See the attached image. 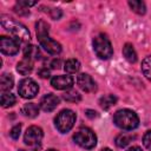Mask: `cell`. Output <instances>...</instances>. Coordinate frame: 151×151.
<instances>
[{
  "instance_id": "6da1fadb",
  "label": "cell",
  "mask_w": 151,
  "mask_h": 151,
  "mask_svg": "<svg viewBox=\"0 0 151 151\" xmlns=\"http://www.w3.org/2000/svg\"><path fill=\"white\" fill-rule=\"evenodd\" d=\"M35 31H37L38 41H39L40 46L46 52H48L50 54H54V55H57L61 52V45L50 37V34H48L50 25L46 21L39 20L35 24Z\"/></svg>"
},
{
  "instance_id": "7a4b0ae2",
  "label": "cell",
  "mask_w": 151,
  "mask_h": 151,
  "mask_svg": "<svg viewBox=\"0 0 151 151\" xmlns=\"http://www.w3.org/2000/svg\"><path fill=\"white\" fill-rule=\"evenodd\" d=\"M0 22H1V26L7 32H9V34H12L13 38L15 40H18L19 42L29 41V38H31L29 31L21 22L17 21L15 19H13L9 15H6V14H2L0 17Z\"/></svg>"
},
{
  "instance_id": "3957f363",
  "label": "cell",
  "mask_w": 151,
  "mask_h": 151,
  "mask_svg": "<svg viewBox=\"0 0 151 151\" xmlns=\"http://www.w3.org/2000/svg\"><path fill=\"white\" fill-rule=\"evenodd\" d=\"M113 123L122 130L132 131L136 127H138L139 118L134 111L129 109H122L113 114Z\"/></svg>"
},
{
  "instance_id": "277c9868",
  "label": "cell",
  "mask_w": 151,
  "mask_h": 151,
  "mask_svg": "<svg viewBox=\"0 0 151 151\" xmlns=\"http://www.w3.org/2000/svg\"><path fill=\"white\" fill-rule=\"evenodd\" d=\"M92 45H93V51L97 54L98 58L100 59H110L113 54V48L111 45L110 39L107 38L106 34L104 33H99L97 34L93 40H92Z\"/></svg>"
},
{
  "instance_id": "5b68a950",
  "label": "cell",
  "mask_w": 151,
  "mask_h": 151,
  "mask_svg": "<svg viewBox=\"0 0 151 151\" xmlns=\"http://www.w3.org/2000/svg\"><path fill=\"white\" fill-rule=\"evenodd\" d=\"M76 118H77L76 113L72 110L65 109V110H61L54 118V125L59 132L66 133L73 127L76 123Z\"/></svg>"
},
{
  "instance_id": "8992f818",
  "label": "cell",
  "mask_w": 151,
  "mask_h": 151,
  "mask_svg": "<svg viewBox=\"0 0 151 151\" xmlns=\"http://www.w3.org/2000/svg\"><path fill=\"white\" fill-rule=\"evenodd\" d=\"M73 140L76 144H78L83 149H93L97 144V137L94 132L88 127H80L74 134Z\"/></svg>"
},
{
  "instance_id": "52a82bcc",
  "label": "cell",
  "mask_w": 151,
  "mask_h": 151,
  "mask_svg": "<svg viewBox=\"0 0 151 151\" xmlns=\"http://www.w3.org/2000/svg\"><path fill=\"white\" fill-rule=\"evenodd\" d=\"M42 137H44L42 129L39 127V126H35V125H32V126H29L26 130L25 136H24V142L29 147L37 149V147L40 146L41 140H42Z\"/></svg>"
},
{
  "instance_id": "ba28073f",
  "label": "cell",
  "mask_w": 151,
  "mask_h": 151,
  "mask_svg": "<svg viewBox=\"0 0 151 151\" xmlns=\"http://www.w3.org/2000/svg\"><path fill=\"white\" fill-rule=\"evenodd\" d=\"M38 91H39V86L35 83V80L32 79V78H24L19 83L18 92L25 99H32V98H34L37 96Z\"/></svg>"
},
{
  "instance_id": "9c48e42d",
  "label": "cell",
  "mask_w": 151,
  "mask_h": 151,
  "mask_svg": "<svg viewBox=\"0 0 151 151\" xmlns=\"http://www.w3.org/2000/svg\"><path fill=\"white\" fill-rule=\"evenodd\" d=\"M19 45L20 42L15 40L14 38H9L6 35H2L0 38V50L6 55H14L19 52Z\"/></svg>"
},
{
  "instance_id": "30bf717a",
  "label": "cell",
  "mask_w": 151,
  "mask_h": 151,
  "mask_svg": "<svg viewBox=\"0 0 151 151\" xmlns=\"http://www.w3.org/2000/svg\"><path fill=\"white\" fill-rule=\"evenodd\" d=\"M73 83H74L73 78L66 74L54 76L51 79V85L57 90H70L73 86Z\"/></svg>"
},
{
  "instance_id": "8fae6325",
  "label": "cell",
  "mask_w": 151,
  "mask_h": 151,
  "mask_svg": "<svg viewBox=\"0 0 151 151\" xmlns=\"http://www.w3.org/2000/svg\"><path fill=\"white\" fill-rule=\"evenodd\" d=\"M77 84H78V86L84 92H87V93L94 92L97 90V85H96L94 80L87 73H80V74H78V77H77Z\"/></svg>"
},
{
  "instance_id": "7c38bea8",
  "label": "cell",
  "mask_w": 151,
  "mask_h": 151,
  "mask_svg": "<svg viewBox=\"0 0 151 151\" xmlns=\"http://www.w3.org/2000/svg\"><path fill=\"white\" fill-rule=\"evenodd\" d=\"M59 105V98L53 94V93H48V94H45L41 99H40V103H39V106L42 111L45 112H51L53 111L57 106Z\"/></svg>"
},
{
  "instance_id": "4fadbf2b",
  "label": "cell",
  "mask_w": 151,
  "mask_h": 151,
  "mask_svg": "<svg viewBox=\"0 0 151 151\" xmlns=\"http://www.w3.org/2000/svg\"><path fill=\"white\" fill-rule=\"evenodd\" d=\"M33 64H34L33 60H31V59H28V58H22V59L18 63V65H17V71H18L21 76H27V74H29V73L32 72V70H33Z\"/></svg>"
},
{
  "instance_id": "5bb4252c",
  "label": "cell",
  "mask_w": 151,
  "mask_h": 151,
  "mask_svg": "<svg viewBox=\"0 0 151 151\" xmlns=\"http://www.w3.org/2000/svg\"><path fill=\"white\" fill-rule=\"evenodd\" d=\"M39 107L34 103H27L21 107V113L28 118H35L39 114Z\"/></svg>"
},
{
  "instance_id": "9a60e30c",
  "label": "cell",
  "mask_w": 151,
  "mask_h": 151,
  "mask_svg": "<svg viewBox=\"0 0 151 151\" xmlns=\"http://www.w3.org/2000/svg\"><path fill=\"white\" fill-rule=\"evenodd\" d=\"M24 58H28V59L35 61V60H39L41 58V54H40V51L37 46L27 45L24 50Z\"/></svg>"
},
{
  "instance_id": "2e32d148",
  "label": "cell",
  "mask_w": 151,
  "mask_h": 151,
  "mask_svg": "<svg viewBox=\"0 0 151 151\" xmlns=\"http://www.w3.org/2000/svg\"><path fill=\"white\" fill-rule=\"evenodd\" d=\"M14 85V79L11 73H2L0 77V88L2 92L9 91Z\"/></svg>"
},
{
  "instance_id": "e0dca14e",
  "label": "cell",
  "mask_w": 151,
  "mask_h": 151,
  "mask_svg": "<svg viewBox=\"0 0 151 151\" xmlns=\"http://www.w3.org/2000/svg\"><path fill=\"white\" fill-rule=\"evenodd\" d=\"M123 55L131 64H133V63L137 61V53H136L132 44H129L127 42V44L124 45V47H123Z\"/></svg>"
},
{
  "instance_id": "ac0fdd59",
  "label": "cell",
  "mask_w": 151,
  "mask_h": 151,
  "mask_svg": "<svg viewBox=\"0 0 151 151\" xmlns=\"http://www.w3.org/2000/svg\"><path fill=\"white\" fill-rule=\"evenodd\" d=\"M116 103H117V97L113 94H106L99 99V105L104 110H109L110 107L116 105Z\"/></svg>"
},
{
  "instance_id": "d6986e66",
  "label": "cell",
  "mask_w": 151,
  "mask_h": 151,
  "mask_svg": "<svg viewBox=\"0 0 151 151\" xmlns=\"http://www.w3.org/2000/svg\"><path fill=\"white\" fill-rule=\"evenodd\" d=\"M127 4H129V6H130V8H131L134 13H137V14H139V15L145 14V12H146V6H145V4H144L143 1H140V0H130Z\"/></svg>"
},
{
  "instance_id": "ffe728a7",
  "label": "cell",
  "mask_w": 151,
  "mask_h": 151,
  "mask_svg": "<svg viewBox=\"0 0 151 151\" xmlns=\"http://www.w3.org/2000/svg\"><path fill=\"white\" fill-rule=\"evenodd\" d=\"M64 70L67 72V73H77L79 70H80V63H79V60H77V59H68V60H66L65 61V64H64Z\"/></svg>"
},
{
  "instance_id": "44dd1931",
  "label": "cell",
  "mask_w": 151,
  "mask_h": 151,
  "mask_svg": "<svg viewBox=\"0 0 151 151\" xmlns=\"http://www.w3.org/2000/svg\"><path fill=\"white\" fill-rule=\"evenodd\" d=\"M0 101H1V106L2 107H9V106H13L15 104L17 98L11 92H2L1 93Z\"/></svg>"
},
{
  "instance_id": "7402d4cb",
  "label": "cell",
  "mask_w": 151,
  "mask_h": 151,
  "mask_svg": "<svg viewBox=\"0 0 151 151\" xmlns=\"http://www.w3.org/2000/svg\"><path fill=\"white\" fill-rule=\"evenodd\" d=\"M132 139H134V136L127 134V133H120L119 136L116 137V145L118 147H125L126 145L130 144Z\"/></svg>"
},
{
  "instance_id": "603a6c76",
  "label": "cell",
  "mask_w": 151,
  "mask_h": 151,
  "mask_svg": "<svg viewBox=\"0 0 151 151\" xmlns=\"http://www.w3.org/2000/svg\"><path fill=\"white\" fill-rule=\"evenodd\" d=\"M142 72L143 74L151 81V55L146 57L142 61Z\"/></svg>"
},
{
  "instance_id": "cb8c5ba5",
  "label": "cell",
  "mask_w": 151,
  "mask_h": 151,
  "mask_svg": "<svg viewBox=\"0 0 151 151\" xmlns=\"http://www.w3.org/2000/svg\"><path fill=\"white\" fill-rule=\"evenodd\" d=\"M63 98L66 100V101H71V103H78L81 100V96L74 91V90H71V91H67L63 94Z\"/></svg>"
},
{
  "instance_id": "d4e9b609",
  "label": "cell",
  "mask_w": 151,
  "mask_h": 151,
  "mask_svg": "<svg viewBox=\"0 0 151 151\" xmlns=\"http://www.w3.org/2000/svg\"><path fill=\"white\" fill-rule=\"evenodd\" d=\"M20 131H21V124L14 125V126L11 129V131H9L11 138H13L14 140H17V139L19 138V136H20Z\"/></svg>"
},
{
  "instance_id": "484cf974",
  "label": "cell",
  "mask_w": 151,
  "mask_h": 151,
  "mask_svg": "<svg viewBox=\"0 0 151 151\" xmlns=\"http://www.w3.org/2000/svg\"><path fill=\"white\" fill-rule=\"evenodd\" d=\"M143 144L146 149L151 150V130L145 132V134L143 137Z\"/></svg>"
},
{
  "instance_id": "4316f807",
  "label": "cell",
  "mask_w": 151,
  "mask_h": 151,
  "mask_svg": "<svg viewBox=\"0 0 151 151\" xmlns=\"http://www.w3.org/2000/svg\"><path fill=\"white\" fill-rule=\"evenodd\" d=\"M48 13H50L51 18H52V19H54V20L60 19V18H61V15H63L61 9H59V8H51V9L48 11Z\"/></svg>"
},
{
  "instance_id": "83f0119b",
  "label": "cell",
  "mask_w": 151,
  "mask_h": 151,
  "mask_svg": "<svg viewBox=\"0 0 151 151\" xmlns=\"http://www.w3.org/2000/svg\"><path fill=\"white\" fill-rule=\"evenodd\" d=\"M19 6V5H18ZM14 11L19 14V15H28L29 14V11L27 9V8H25V7H22V6H19V8L18 7H14Z\"/></svg>"
},
{
  "instance_id": "f1b7e54d",
  "label": "cell",
  "mask_w": 151,
  "mask_h": 151,
  "mask_svg": "<svg viewBox=\"0 0 151 151\" xmlns=\"http://www.w3.org/2000/svg\"><path fill=\"white\" fill-rule=\"evenodd\" d=\"M37 2L35 1H24V0H19L18 1V5L19 6H22V7H25V8H28V7H31V6H34Z\"/></svg>"
},
{
  "instance_id": "f546056e",
  "label": "cell",
  "mask_w": 151,
  "mask_h": 151,
  "mask_svg": "<svg viewBox=\"0 0 151 151\" xmlns=\"http://www.w3.org/2000/svg\"><path fill=\"white\" fill-rule=\"evenodd\" d=\"M38 74L41 78H48L50 77V71L47 70V67H42V68H40L38 71Z\"/></svg>"
},
{
  "instance_id": "4dcf8cb0",
  "label": "cell",
  "mask_w": 151,
  "mask_h": 151,
  "mask_svg": "<svg viewBox=\"0 0 151 151\" xmlns=\"http://www.w3.org/2000/svg\"><path fill=\"white\" fill-rule=\"evenodd\" d=\"M85 114H86V117H88L90 119H93V118L98 117V113H97L96 111H93V110H86Z\"/></svg>"
},
{
  "instance_id": "1f68e13d",
  "label": "cell",
  "mask_w": 151,
  "mask_h": 151,
  "mask_svg": "<svg viewBox=\"0 0 151 151\" xmlns=\"http://www.w3.org/2000/svg\"><path fill=\"white\" fill-rule=\"evenodd\" d=\"M60 66V59H53L51 61V67L52 68H59Z\"/></svg>"
},
{
  "instance_id": "d6a6232c",
  "label": "cell",
  "mask_w": 151,
  "mask_h": 151,
  "mask_svg": "<svg viewBox=\"0 0 151 151\" xmlns=\"http://www.w3.org/2000/svg\"><path fill=\"white\" fill-rule=\"evenodd\" d=\"M126 151H143L139 146H131V147H129Z\"/></svg>"
},
{
  "instance_id": "836d02e7",
  "label": "cell",
  "mask_w": 151,
  "mask_h": 151,
  "mask_svg": "<svg viewBox=\"0 0 151 151\" xmlns=\"http://www.w3.org/2000/svg\"><path fill=\"white\" fill-rule=\"evenodd\" d=\"M100 151H112L111 149H109V147H104V149H101Z\"/></svg>"
},
{
  "instance_id": "e575fe53",
  "label": "cell",
  "mask_w": 151,
  "mask_h": 151,
  "mask_svg": "<svg viewBox=\"0 0 151 151\" xmlns=\"http://www.w3.org/2000/svg\"><path fill=\"white\" fill-rule=\"evenodd\" d=\"M47 151H57V150H53V149H50V150H47Z\"/></svg>"
},
{
  "instance_id": "d590c367",
  "label": "cell",
  "mask_w": 151,
  "mask_h": 151,
  "mask_svg": "<svg viewBox=\"0 0 151 151\" xmlns=\"http://www.w3.org/2000/svg\"><path fill=\"white\" fill-rule=\"evenodd\" d=\"M19 151H25V150H19Z\"/></svg>"
}]
</instances>
